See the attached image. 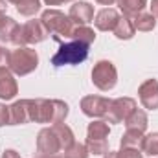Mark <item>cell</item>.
<instances>
[{
  "label": "cell",
  "instance_id": "cell-1",
  "mask_svg": "<svg viewBox=\"0 0 158 158\" xmlns=\"http://www.w3.org/2000/svg\"><path fill=\"white\" fill-rule=\"evenodd\" d=\"M30 121L35 123H63L68 116V105L61 99H28Z\"/></svg>",
  "mask_w": 158,
  "mask_h": 158
},
{
  "label": "cell",
  "instance_id": "cell-2",
  "mask_svg": "<svg viewBox=\"0 0 158 158\" xmlns=\"http://www.w3.org/2000/svg\"><path fill=\"white\" fill-rule=\"evenodd\" d=\"M39 64V55L30 46H17V50H11L7 53V68L17 76H28L31 74Z\"/></svg>",
  "mask_w": 158,
  "mask_h": 158
},
{
  "label": "cell",
  "instance_id": "cell-3",
  "mask_svg": "<svg viewBox=\"0 0 158 158\" xmlns=\"http://www.w3.org/2000/svg\"><path fill=\"white\" fill-rule=\"evenodd\" d=\"M40 22L46 28V31L53 35L55 40H61V37L70 39V35L76 28L72 19L68 15H64L63 11H59V9H46L40 15Z\"/></svg>",
  "mask_w": 158,
  "mask_h": 158
},
{
  "label": "cell",
  "instance_id": "cell-4",
  "mask_svg": "<svg viewBox=\"0 0 158 158\" xmlns=\"http://www.w3.org/2000/svg\"><path fill=\"white\" fill-rule=\"evenodd\" d=\"M88 57V44L79 42V40H70L63 42L57 50V53L52 57L53 66H66V64H81Z\"/></svg>",
  "mask_w": 158,
  "mask_h": 158
},
{
  "label": "cell",
  "instance_id": "cell-5",
  "mask_svg": "<svg viewBox=\"0 0 158 158\" xmlns=\"http://www.w3.org/2000/svg\"><path fill=\"white\" fill-rule=\"evenodd\" d=\"M92 83L103 90V92H109L116 86L118 83V72H116V66L110 63V61H99L94 64L92 68Z\"/></svg>",
  "mask_w": 158,
  "mask_h": 158
},
{
  "label": "cell",
  "instance_id": "cell-6",
  "mask_svg": "<svg viewBox=\"0 0 158 158\" xmlns=\"http://www.w3.org/2000/svg\"><path fill=\"white\" fill-rule=\"evenodd\" d=\"M63 142L59 138V134L55 132L53 125L48 129H42L37 136V153L39 156H57L59 153H63Z\"/></svg>",
  "mask_w": 158,
  "mask_h": 158
},
{
  "label": "cell",
  "instance_id": "cell-7",
  "mask_svg": "<svg viewBox=\"0 0 158 158\" xmlns=\"http://www.w3.org/2000/svg\"><path fill=\"white\" fill-rule=\"evenodd\" d=\"M48 37L46 28L42 26L39 20H28L26 24H22L19 28V35H17V42L15 46H28V44H37Z\"/></svg>",
  "mask_w": 158,
  "mask_h": 158
},
{
  "label": "cell",
  "instance_id": "cell-8",
  "mask_svg": "<svg viewBox=\"0 0 158 158\" xmlns=\"http://www.w3.org/2000/svg\"><path fill=\"white\" fill-rule=\"evenodd\" d=\"M136 110V101L132 98H118L112 99L109 105V110L105 114L107 123H121L129 118L132 112Z\"/></svg>",
  "mask_w": 158,
  "mask_h": 158
},
{
  "label": "cell",
  "instance_id": "cell-9",
  "mask_svg": "<svg viewBox=\"0 0 158 158\" xmlns=\"http://www.w3.org/2000/svg\"><path fill=\"white\" fill-rule=\"evenodd\" d=\"M112 99L103 96H85L81 99V110L88 118H105Z\"/></svg>",
  "mask_w": 158,
  "mask_h": 158
},
{
  "label": "cell",
  "instance_id": "cell-10",
  "mask_svg": "<svg viewBox=\"0 0 158 158\" xmlns=\"http://www.w3.org/2000/svg\"><path fill=\"white\" fill-rule=\"evenodd\" d=\"M140 94V101L145 109L149 110H156L158 109V81L156 79H147L140 85L138 88Z\"/></svg>",
  "mask_w": 158,
  "mask_h": 158
},
{
  "label": "cell",
  "instance_id": "cell-11",
  "mask_svg": "<svg viewBox=\"0 0 158 158\" xmlns=\"http://www.w3.org/2000/svg\"><path fill=\"white\" fill-rule=\"evenodd\" d=\"M19 94V85L13 72L6 66H0V99H13Z\"/></svg>",
  "mask_w": 158,
  "mask_h": 158
},
{
  "label": "cell",
  "instance_id": "cell-12",
  "mask_svg": "<svg viewBox=\"0 0 158 158\" xmlns=\"http://www.w3.org/2000/svg\"><path fill=\"white\" fill-rule=\"evenodd\" d=\"M68 17L72 19L76 26H86L94 19V6H90L88 2H76L70 7Z\"/></svg>",
  "mask_w": 158,
  "mask_h": 158
},
{
  "label": "cell",
  "instance_id": "cell-13",
  "mask_svg": "<svg viewBox=\"0 0 158 158\" xmlns=\"http://www.w3.org/2000/svg\"><path fill=\"white\" fill-rule=\"evenodd\" d=\"M118 20H119L118 11L112 9V7H105V9H101V11L96 15L94 24H96V28L101 30V31H112V30L116 28Z\"/></svg>",
  "mask_w": 158,
  "mask_h": 158
},
{
  "label": "cell",
  "instance_id": "cell-14",
  "mask_svg": "<svg viewBox=\"0 0 158 158\" xmlns=\"http://www.w3.org/2000/svg\"><path fill=\"white\" fill-rule=\"evenodd\" d=\"M30 121V110H28V99L15 101L9 107V125H22Z\"/></svg>",
  "mask_w": 158,
  "mask_h": 158
},
{
  "label": "cell",
  "instance_id": "cell-15",
  "mask_svg": "<svg viewBox=\"0 0 158 158\" xmlns=\"http://www.w3.org/2000/svg\"><path fill=\"white\" fill-rule=\"evenodd\" d=\"M114 31V35L121 40H127V39H132V35H134V31H136V28H134V22H132V19H129V17H119L118 24H116V28L112 30Z\"/></svg>",
  "mask_w": 158,
  "mask_h": 158
},
{
  "label": "cell",
  "instance_id": "cell-16",
  "mask_svg": "<svg viewBox=\"0 0 158 158\" xmlns=\"http://www.w3.org/2000/svg\"><path fill=\"white\" fill-rule=\"evenodd\" d=\"M19 28L20 26L11 17H7L6 22L0 26V40L2 42H9V44H15L17 42V35H19Z\"/></svg>",
  "mask_w": 158,
  "mask_h": 158
},
{
  "label": "cell",
  "instance_id": "cell-17",
  "mask_svg": "<svg viewBox=\"0 0 158 158\" xmlns=\"http://www.w3.org/2000/svg\"><path fill=\"white\" fill-rule=\"evenodd\" d=\"M118 4L125 17L134 19L136 15H140L143 11V7L147 6V0H118Z\"/></svg>",
  "mask_w": 158,
  "mask_h": 158
},
{
  "label": "cell",
  "instance_id": "cell-18",
  "mask_svg": "<svg viewBox=\"0 0 158 158\" xmlns=\"http://www.w3.org/2000/svg\"><path fill=\"white\" fill-rule=\"evenodd\" d=\"M147 114L142 110V109H136L129 118L125 119V127L127 129H134V131H140V132H145L147 129Z\"/></svg>",
  "mask_w": 158,
  "mask_h": 158
},
{
  "label": "cell",
  "instance_id": "cell-19",
  "mask_svg": "<svg viewBox=\"0 0 158 158\" xmlns=\"http://www.w3.org/2000/svg\"><path fill=\"white\" fill-rule=\"evenodd\" d=\"M110 129H109V123L107 121H92L88 125V136L86 140H107Z\"/></svg>",
  "mask_w": 158,
  "mask_h": 158
},
{
  "label": "cell",
  "instance_id": "cell-20",
  "mask_svg": "<svg viewBox=\"0 0 158 158\" xmlns=\"http://www.w3.org/2000/svg\"><path fill=\"white\" fill-rule=\"evenodd\" d=\"M17 6V11L24 17H31L40 9V0H7Z\"/></svg>",
  "mask_w": 158,
  "mask_h": 158
},
{
  "label": "cell",
  "instance_id": "cell-21",
  "mask_svg": "<svg viewBox=\"0 0 158 158\" xmlns=\"http://www.w3.org/2000/svg\"><path fill=\"white\" fill-rule=\"evenodd\" d=\"M142 142H143V132L134 131V129H127L123 138H121V147H134V149H142Z\"/></svg>",
  "mask_w": 158,
  "mask_h": 158
},
{
  "label": "cell",
  "instance_id": "cell-22",
  "mask_svg": "<svg viewBox=\"0 0 158 158\" xmlns=\"http://www.w3.org/2000/svg\"><path fill=\"white\" fill-rule=\"evenodd\" d=\"M70 39L85 42V44L90 46V44L96 40V31H94L92 28H88V26H76L74 31H72V35H70Z\"/></svg>",
  "mask_w": 158,
  "mask_h": 158
},
{
  "label": "cell",
  "instance_id": "cell-23",
  "mask_svg": "<svg viewBox=\"0 0 158 158\" xmlns=\"http://www.w3.org/2000/svg\"><path fill=\"white\" fill-rule=\"evenodd\" d=\"M132 22H134V28L138 31H153L155 26H156V20H155V17L151 13H140V15H136L132 19Z\"/></svg>",
  "mask_w": 158,
  "mask_h": 158
},
{
  "label": "cell",
  "instance_id": "cell-24",
  "mask_svg": "<svg viewBox=\"0 0 158 158\" xmlns=\"http://www.w3.org/2000/svg\"><path fill=\"white\" fill-rule=\"evenodd\" d=\"M142 151H143L145 155L156 156V155H158V132H151V134L143 136V142H142Z\"/></svg>",
  "mask_w": 158,
  "mask_h": 158
},
{
  "label": "cell",
  "instance_id": "cell-25",
  "mask_svg": "<svg viewBox=\"0 0 158 158\" xmlns=\"http://www.w3.org/2000/svg\"><path fill=\"white\" fill-rule=\"evenodd\" d=\"M88 149H86V145H83V143H77V142H74L61 156L63 158H88Z\"/></svg>",
  "mask_w": 158,
  "mask_h": 158
},
{
  "label": "cell",
  "instance_id": "cell-26",
  "mask_svg": "<svg viewBox=\"0 0 158 158\" xmlns=\"http://www.w3.org/2000/svg\"><path fill=\"white\" fill-rule=\"evenodd\" d=\"M86 149L90 155H105L109 151V142L107 140H86Z\"/></svg>",
  "mask_w": 158,
  "mask_h": 158
},
{
  "label": "cell",
  "instance_id": "cell-27",
  "mask_svg": "<svg viewBox=\"0 0 158 158\" xmlns=\"http://www.w3.org/2000/svg\"><path fill=\"white\" fill-rule=\"evenodd\" d=\"M118 158H143L142 149H134V147H121V151H116Z\"/></svg>",
  "mask_w": 158,
  "mask_h": 158
},
{
  "label": "cell",
  "instance_id": "cell-28",
  "mask_svg": "<svg viewBox=\"0 0 158 158\" xmlns=\"http://www.w3.org/2000/svg\"><path fill=\"white\" fill-rule=\"evenodd\" d=\"M2 125H9V107L4 103H0V127Z\"/></svg>",
  "mask_w": 158,
  "mask_h": 158
},
{
  "label": "cell",
  "instance_id": "cell-29",
  "mask_svg": "<svg viewBox=\"0 0 158 158\" xmlns=\"http://www.w3.org/2000/svg\"><path fill=\"white\" fill-rule=\"evenodd\" d=\"M2 158H20V155L17 151H13V149H7V151H4Z\"/></svg>",
  "mask_w": 158,
  "mask_h": 158
},
{
  "label": "cell",
  "instance_id": "cell-30",
  "mask_svg": "<svg viewBox=\"0 0 158 158\" xmlns=\"http://www.w3.org/2000/svg\"><path fill=\"white\" fill-rule=\"evenodd\" d=\"M7 53H9V52H7V50H4V48L0 46V66L7 63Z\"/></svg>",
  "mask_w": 158,
  "mask_h": 158
},
{
  "label": "cell",
  "instance_id": "cell-31",
  "mask_svg": "<svg viewBox=\"0 0 158 158\" xmlns=\"http://www.w3.org/2000/svg\"><path fill=\"white\" fill-rule=\"evenodd\" d=\"M151 15H153L155 19L158 17V0H153V2H151Z\"/></svg>",
  "mask_w": 158,
  "mask_h": 158
},
{
  "label": "cell",
  "instance_id": "cell-32",
  "mask_svg": "<svg viewBox=\"0 0 158 158\" xmlns=\"http://www.w3.org/2000/svg\"><path fill=\"white\" fill-rule=\"evenodd\" d=\"M48 6H59V4H64V2H72V0H44Z\"/></svg>",
  "mask_w": 158,
  "mask_h": 158
},
{
  "label": "cell",
  "instance_id": "cell-33",
  "mask_svg": "<svg viewBox=\"0 0 158 158\" xmlns=\"http://www.w3.org/2000/svg\"><path fill=\"white\" fill-rule=\"evenodd\" d=\"M7 9V0H0V15H6Z\"/></svg>",
  "mask_w": 158,
  "mask_h": 158
},
{
  "label": "cell",
  "instance_id": "cell-34",
  "mask_svg": "<svg viewBox=\"0 0 158 158\" xmlns=\"http://www.w3.org/2000/svg\"><path fill=\"white\" fill-rule=\"evenodd\" d=\"M98 4H101V6H112L114 2H118V0H96Z\"/></svg>",
  "mask_w": 158,
  "mask_h": 158
},
{
  "label": "cell",
  "instance_id": "cell-35",
  "mask_svg": "<svg viewBox=\"0 0 158 158\" xmlns=\"http://www.w3.org/2000/svg\"><path fill=\"white\" fill-rule=\"evenodd\" d=\"M103 158H118V153H116V151H107V153L103 155Z\"/></svg>",
  "mask_w": 158,
  "mask_h": 158
},
{
  "label": "cell",
  "instance_id": "cell-36",
  "mask_svg": "<svg viewBox=\"0 0 158 158\" xmlns=\"http://www.w3.org/2000/svg\"><path fill=\"white\" fill-rule=\"evenodd\" d=\"M37 158H63V156H59V155H57V156H37Z\"/></svg>",
  "mask_w": 158,
  "mask_h": 158
}]
</instances>
